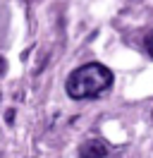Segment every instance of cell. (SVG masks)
I'll return each mask as SVG.
<instances>
[{
    "mask_svg": "<svg viewBox=\"0 0 153 158\" xmlns=\"http://www.w3.org/2000/svg\"><path fill=\"white\" fill-rule=\"evenodd\" d=\"M113 72L101 65V62H86L81 67H76L65 81L67 96L72 101H86L101 96L105 89H110L113 84Z\"/></svg>",
    "mask_w": 153,
    "mask_h": 158,
    "instance_id": "1",
    "label": "cell"
},
{
    "mask_svg": "<svg viewBox=\"0 0 153 158\" xmlns=\"http://www.w3.org/2000/svg\"><path fill=\"white\" fill-rule=\"evenodd\" d=\"M108 156V144L101 139H89L79 146V158H105Z\"/></svg>",
    "mask_w": 153,
    "mask_h": 158,
    "instance_id": "2",
    "label": "cell"
},
{
    "mask_svg": "<svg viewBox=\"0 0 153 158\" xmlns=\"http://www.w3.org/2000/svg\"><path fill=\"white\" fill-rule=\"evenodd\" d=\"M143 48L148 53V58H153V31H148V34L143 36Z\"/></svg>",
    "mask_w": 153,
    "mask_h": 158,
    "instance_id": "3",
    "label": "cell"
},
{
    "mask_svg": "<svg viewBox=\"0 0 153 158\" xmlns=\"http://www.w3.org/2000/svg\"><path fill=\"white\" fill-rule=\"evenodd\" d=\"M5 72H7V60H5L2 55H0V77H2Z\"/></svg>",
    "mask_w": 153,
    "mask_h": 158,
    "instance_id": "4",
    "label": "cell"
},
{
    "mask_svg": "<svg viewBox=\"0 0 153 158\" xmlns=\"http://www.w3.org/2000/svg\"><path fill=\"white\" fill-rule=\"evenodd\" d=\"M5 120L12 125V122H14V110H7V113H5Z\"/></svg>",
    "mask_w": 153,
    "mask_h": 158,
    "instance_id": "5",
    "label": "cell"
}]
</instances>
